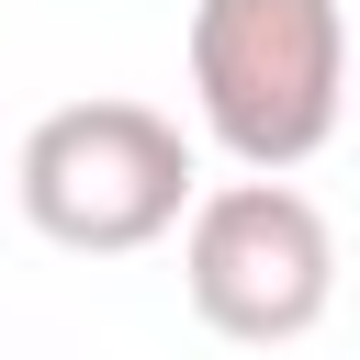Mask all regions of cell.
Listing matches in <instances>:
<instances>
[{
    "instance_id": "obj_1",
    "label": "cell",
    "mask_w": 360,
    "mask_h": 360,
    "mask_svg": "<svg viewBox=\"0 0 360 360\" xmlns=\"http://www.w3.org/2000/svg\"><path fill=\"white\" fill-rule=\"evenodd\" d=\"M191 112L236 169H304L349 112V11L191 0Z\"/></svg>"
},
{
    "instance_id": "obj_2",
    "label": "cell",
    "mask_w": 360,
    "mask_h": 360,
    "mask_svg": "<svg viewBox=\"0 0 360 360\" xmlns=\"http://www.w3.org/2000/svg\"><path fill=\"white\" fill-rule=\"evenodd\" d=\"M11 191H22V225L68 259H135L158 248L202 169H191V135L158 112V101H56L22 158H11Z\"/></svg>"
},
{
    "instance_id": "obj_3",
    "label": "cell",
    "mask_w": 360,
    "mask_h": 360,
    "mask_svg": "<svg viewBox=\"0 0 360 360\" xmlns=\"http://www.w3.org/2000/svg\"><path fill=\"white\" fill-rule=\"evenodd\" d=\"M180 292H191V315L214 338L281 349V338L326 326V304H338V236H326V214L281 169H248L225 191H191V214H180Z\"/></svg>"
}]
</instances>
